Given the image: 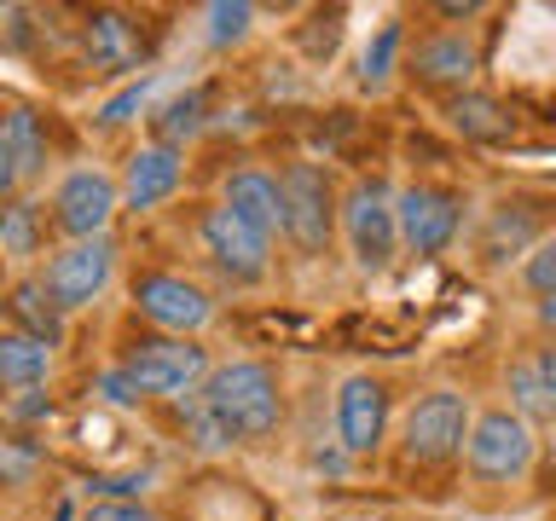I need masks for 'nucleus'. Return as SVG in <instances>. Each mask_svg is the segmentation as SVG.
I'll return each mask as SVG.
<instances>
[{"instance_id":"f257e3e1","label":"nucleus","mask_w":556,"mask_h":521,"mask_svg":"<svg viewBox=\"0 0 556 521\" xmlns=\"http://www.w3.org/2000/svg\"><path fill=\"white\" fill-rule=\"evenodd\" d=\"M198 411L220 446H267L285 429V377L267 359H220L198 382Z\"/></svg>"},{"instance_id":"f03ea898","label":"nucleus","mask_w":556,"mask_h":521,"mask_svg":"<svg viewBox=\"0 0 556 521\" xmlns=\"http://www.w3.org/2000/svg\"><path fill=\"white\" fill-rule=\"evenodd\" d=\"M208 354L203 336H163V330H128L116 347V371L128 377V389L139 399H156V406H174V399L198 394V382L208 377Z\"/></svg>"},{"instance_id":"7ed1b4c3","label":"nucleus","mask_w":556,"mask_h":521,"mask_svg":"<svg viewBox=\"0 0 556 521\" xmlns=\"http://www.w3.org/2000/svg\"><path fill=\"white\" fill-rule=\"evenodd\" d=\"M278 238L302 260H325L337 243V180L325 163H278Z\"/></svg>"},{"instance_id":"20e7f679","label":"nucleus","mask_w":556,"mask_h":521,"mask_svg":"<svg viewBox=\"0 0 556 521\" xmlns=\"http://www.w3.org/2000/svg\"><path fill=\"white\" fill-rule=\"evenodd\" d=\"M464 220H469L464 186H452V180H406V186H394V238H400V255H412V260L446 255L452 243L464 238Z\"/></svg>"},{"instance_id":"39448f33","label":"nucleus","mask_w":556,"mask_h":521,"mask_svg":"<svg viewBox=\"0 0 556 521\" xmlns=\"http://www.w3.org/2000/svg\"><path fill=\"white\" fill-rule=\"evenodd\" d=\"M116 267H122V250L116 238H76V243H52V250H41V260H35V284L47 290V302L64 313H87L104 302V290L116 284Z\"/></svg>"},{"instance_id":"423d86ee","label":"nucleus","mask_w":556,"mask_h":521,"mask_svg":"<svg viewBox=\"0 0 556 521\" xmlns=\"http://www.w3.org/2000/svg\"><path fill=\"white\" fill-rule=\"evenodd\" d=\"M458 463L469 469V481H481V486H516V481H528L533 463H539V434L521 423L516 411L481 406V411H469Z\"/></svg>"},{"instance_id":"0eeeda50","label":"nucleus","mask_w":556,"mask_h":521,"mask_svg":"<svg viewBox=\"0 0 556 521\" xmlns=\"http://www.w3.org/2000/svg\"><path fill=\"white\" fill-rule=\"evenodd\" d=\"M337 232L348 243L359 272L382 278L400 260V238H394V186L382 174H359L337 191Z\"/></svg>"},{"instance_id":"6e6552de","label":"nucleus","mask_w":556,"mask_h":521,"mask_svg":"<svg viewBox=\"0 0 556 521\" xmlns=\"http://www.w3.org/2000/svg\"><path fill=\"white\" fill-rule=\"evenodd\" d=\"M469 394L464 389H424L400 417V463L406 469H452L469 429Z\"/></svg>"},{"instance_id":"1a4fd4ad","label":"nucleus","mask_w":556,"mask_h":521,"mask_svg":"<svg viewBox=\"0 0 556 521\" xmlns=\"http://www.w3.org/2000/svg\"><path fill=\"white\" fill-rule=\"evenodd\" d=\"M128 302H134V319L146 330H163V336H203L215 325L208 284H198L191 272H174V267H139L128 278Z\"/></svg>"},{"instance_id":"9d476101","label":"nucleus","mask_w":556,"mask_h":521,"mask_svg":"<svg viewBox=\"0 0 556 521\" xmlns=\"http://www.w3.org/2000/svg\"><path fill=\"white\" fill-rule=\"evenodd\" d=\"M539 238H551L545 191H504V198H493L481 208V226H476V243H469V250H476L481 272H510Z\"/></svg>"},{"instance_id":"9b49d317","label":"nucleus","mask_w":556,"mask_h":521,"mask_svg":"<svg viewBox=\"0 0 556 521\" xmlns=\"http://www.w3.org/2000/svg\"><path fill=\"white\" fill-rule=\"evenodd\" d=\"M122 215L116 203V174L99 168V163H76L52 180V198H47V226L59 232V243H76V238H111V226Z\"/></svg>"},{"instance_id":"f8f14e48","label":"nucleus","mask_w":556,"mask_h":521,"mask_svg":"<svg viewBox=\"0 0 556 521\" xmlns=\"http://www.w3.org/2000/svg\"><path fill=\"white\" fill-rule=\"evenodd\" d=\"M394 423V382L382 371H348L330 399V429H337L342 458H377Z\"/></svg>"},{"instance_id":"ddd939ff","label":"nucleus","mask_w":556,"mask_h":521,"mask_svg":"<svg viewBox=\"0 0 556 521\" xmlns=\"http://www.w3.org/2000/svg\"><path fill=\"white\" fill-rule=\"evenodd\" d=\"M191 238H198L203 260L232 290H255V284H267V278H273V243L255 238L243 220H232L220 203H198V215H191Z\"/></svg>"},{"instance_id":"4468645a","label":"nucleus","mask_w":556,"mask_h":521,"mask_svg":"<svg viewBox=\"0 0 556 521\" xmlns=\"http://www.w3.org/2000/svg\"><path fill=\"white\" fill-rule=\"evenodd\" d=\"M476 69H481V47L469 29H417L406 35V52H400V76L412 87H424V93H464V87H476Z\"/></svg>"},{"instance_id":"2eb2a0df","label":"nucleus","mask_w":556,"mask_h":521,"mask_svg":"<svg viewBox=\"0 0 556 521\" xmlns=\"http://www.w3.org/2000/svg\"><path fill=\"white\" fill-rule=\"evenodd\" d=\"M76 47H81V64L93 69V76L128 81L139 69V59H146V24H139V12H128V7H93V12H81V24H76Z\"/></svg>"},{"instance_id":"dca6fc26","label":"nucleus","mask_w":556,"mask_h":521,"mask_svg":"<svg viewBox=\"0 0 556 521\" xmlns=\"http://www.w3.org/2000/svg\"><path fill=\"white\" fill-rule=\"evenodd\" d=\"M186 186V151H168V145H134L128 163L116 174V203L122 215H156L174 191Z\"/></svg>"},{"instance_id":"f3484780","label":"nucleus","mask_w":556,"mask_h":521,"mask_svg":"<svg viewBox=\"0 0 556 521\" xmlns=\"http://www.w3.org/2000/svg\"><path fill=\"white\" fill-rule=\"evenodd\" d=\"M504 411H516L533 434L556 417V347L533 342L504 365Z\"/></svg>"},{"instance_id":"a211bd4d","label":"nucleus","mask_w":556,"mask_h":521,"mask_svg":"<svg viewBox=\"0 0 556 521\" xmlns=\"http://www.w3.org/2000/svg\"><path fill=\"white\" fill-rule=\"evenodd\" d=\"M232 220H243L255 238L278 243V174L267 163H238L232 174H220V198Z\"/></svg>"},{"instance_id":"6ab92c4d","label":"nucleus","mask_w":556,"mask_h":521,"mask_svg":"<svg viewBox=\"0 0 556 521\" xmlns=\"http://www.w3.org/2000/svg\"><path fill=\"white\" fill-rule=\"evenodd\" d=\"M441 116L469 145H504V139H516V111L498 93H486V87H464V93L441 99Z\"/></svg>"},{"instance_id":"aec40b11","label":"nucleus","mask_w":556,"mask_h":521,"mask_svg":"<svg viewBox=\"0 0 556 521\" xmlns=\"http://www.w3.org/2000/svg\"><path fill=\"white\" fill-rule=\"evenodd\" d=\"M208 122H215V87L198 81V87H186V93H174L168 104H156V111H151V145L186 151Z\"/></svg>"},{"instance_id":"412c9836","label":"nucleus","mask_w":556,"mask_h":521,"mask_svg":"<svg viewBox=\"0 0 556 521\" xmlns=\"http://www.w3.org/2000/svg\"><path fill=\"white\" fill-rule=\"evenodd\" d=\"M7 325L35 336V342H47V347H64V313L47 302V290L35 284V272L7 278Z\"/></svg>"},{"instance_id":"4be33fe9","label":"nucleus","mask_w":556,"mask_h":521,"mask_svg":"<svg viewBox=\"0 0 556 521\" xmlns=\"http://www.w3.org/2000/svg\"><path fill=\"white\" fill-rule=\"evenodd\" d=\"M52 359H59V347L24 336V330L0 325V394H29L41 389L52 377Z\"/></svg>"},{"instance_id":"5701e85b","label":"nucleus","mask_w":556,"mask_h":521,"mask_svg":"<svg viewBox=\"0 0 556 521\" xmlns=\"http://www.w3.org/2000/svg\"><path fill=\"white\" fill-rule=\"evenodd\" d=\"M400 52H406V17H382L377 35L354 59V87L359 93H382V87L400 76Z\"/></svg>"},{"instance_id":"b1692460","label":"nucleus","mask_w":556,"mask_h":521,"mask_svg":"<svg viewBox=\"0 0 556 521\" xmlns=\"http://www.w3.org/2000/svg\"><path fill=\"white\" fill-rule=\"evenodd\" d=\"M0 139H7V151H12V163H17V180H41L47 174V156H52V145H47V122L35 116V111H12L7 122H0Z\"/></svg>"},{"instance_id":"393cba45","label":"nucleus","mask_w":556,"mask_h":521,"mask_svg":"<svg viewBox=\"0 0 556 521\" xmlns=\"http://www.w3.org/2000/svg\"><path fill=\"white\" fill-rule=\"evenodd\" d=\"M41 469H47L41 441L12 429V423H0V493H24V486L41 481Z\"/></svg>"},{"instance_id":"a878e982","label":"nucleus","mask_w":556,"mask_h":521,"mask_svg":"<svg viewBox=\"0 0 556 521\" xmlns=\"http://www.w3.org/2000/svg\"><path fill=\"white\" fill-rule=\"evenodd\" d=\"M255 7L250 0H208L203 7V47L208 52H232L255 35Z\"/></svg>"},{"instance_id":"bb28decb","label":"nucleus","mask_w":556,"mask_h":521,"mask_svg":"<svg viewBox=\"0 0 556 521\" xmlns=\"http://www.w3.org/2000/svg\"><path fill=\"white\" fill-rule=\"evenodd\" d=\"M510 272H516V284L528 290V302L539 307V319L551 325V302H556V238H539Z\"/></svg>"},{"instance_id":"cd10ccee","label":"nucleus","mask_w":556,"mask_h":521,"mask_svg":"<svg viewBox=\"0 0 556 521\" xmlns=\"http://www.w3.org/2000/svg\"><path fill=\"white\" fill-rule=\"evenodd\" d=\"M151 93H156V76H151V69H146V76H128V81H122V93H111V99L99 104L93 128H99V134H116V128H128V122H134V116L151 104Z\"/></svg>"},{"instance_id":"c85d7f7f","label":"nucleus","mask_w":556,"mask_h":521,"mask_svg":"<svg viewBox=\"0 0 556 521\" xmlns=\"http://www.w3.org/2000/svg\"><path fill=\"white\" fill-rule=\"evenodd\" d=\"M76 521H163L151 510V504H139V498H93Z\"/></svg>"},{"instance_id":"c756f323","label":"nucleus","mask_w":556,"mask_h":521,"mask_svg":"<svg viewBox=\"0 0 556 521\" xmlns=\"http://www.w3.org/2000/svg\"><path fill=\"white\" fill-rule=\"evenodd\" d=\"M93 389H99L104 399H111V406H134V411L146 406V399H139V394L128 389V377H122L116 365H111V371H99V377H93Z\"/></svg>"},{"instance_id":"7c9ffc66","label":"nucleus","mask_w":556,"mask_h":521,"mask_svg":"<svg viewBox=\"0 0 556 521\" xmlns=\"http://www.w3.org/2000/svg\"><path fill=\"white\" fill-rule=\"evenodd\" d=\"M17 186H24V180H17V163H12L7 139H0V203H7V198H17Z\"/></svg>"},{"instance_id":"2f4dec72","label":"nucleus","mask_w":556,"mask_h":521,"mask_svg":"<svg viewBox=\"0 0 556 521\" xmlns=\"http://www.w3.org/2000/svg\"><path fill=\"white\" fill-rule=\"evenodd\" d=\"M0 325H7V272H0Z\"/></svg>"}]
</instances>
